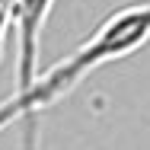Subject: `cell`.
Returning <instances> with one entry per match:
<instances>
[{
    "mask_svg": "<svg viewBox=\"0 0 150 150\" xmlns=\"http://www.w3.org/2000/svg\"><path fill=\"white\" fill-rule=\"evenodd\" d=\"M54 0H16L13 3V29H16V93H26L38 80V51L42 29Z\"/></svg>",
    "mask_w": 150,
    "mask_h": 150,
    "instance_id": "1",
    "label": "cell"
}]
</instances>
